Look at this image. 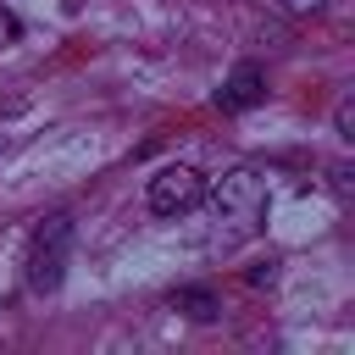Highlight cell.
<instances>
[{
  "mask_svg": "<svg viewBox=\"0 0 355 355\" xmlns=\"http://www.w3.org/2000/svg\"><path fill=\"white\" fill-rule=\"evenodd\" d=\"M266 211H272V194H266V178H261V172L239 166V172L216 178V189H211V216H216V227H222V244L261 233V227H266Z\"/></svg>",
  "mask_w": 355,
  "mask_h": 355,
  "instance_id": "obj_1",
  "label": "cell"
},
{
  "mask_svg": "<svg viewBox=\"0 0 355 355\" xmlns=\"http://www.w3.org/2000/svg\"><path fill=\"white\" fill-rule=\"evenodd\" d=\"M67 261H72V216L50 211L28 239V288L33 294H55L61 277H67Z\"/></svg>",
  "mask_w": 355,
  "mask_h": 355,
  "instance_id": "obj_2",
  "label": "cell"
},
{
  "mask_svg": "<svg viewBox=\"0 0 355 355\" xmlns=\"http://www.w3.org/2000/svg\"><path fill=\"white\" fill-rule=\"evenodd\" d=\"M205 200V178L194 166H161L150 178V211L155 216H189Z\"/></svg>",
  "mask_w": 355,
  "mask_h": 355,
  "instance_id": "obj_3",
  "label": "cell"
},
{
  "mask_svg": "<svg viewBox=\"0 0 355 355\" xmlns=\"http://www.w3.org/2000/svg\"><path fill=\"white\" fill-rule=\"evenodd\" d=\"M266 100V72L255 67V61H239L233 72H227V83L216 89V111H250V105H261Z\"/></svg>",
  "mask_w": 355,
  "mask_h": 355,
  "instance_id": "obj_4",
  "label": "cell"
},
{
  "mask_svg": "<svg viewBox=\"0 0 355 355\" xmlns=\"http://www.w3.org/2000/svg\"><path fill=\"white\" fill-rule=\"evenodd\" d=\"M172 305H178L183 316H194V322H216V316H222V300H216L211 288H178Z\"/></svg>",
  "mask_w": 355,
  "mask_h": 355,
  "instance_id": "obj_5",
  "label": "cell"
},
{
  "mask_svg": "<svg viewBox=\"0 0 355 355\" xmlns=\"http://www.w3.org/2000/svg\"><path fill=\"white\" fill-rule=\"evenodd\" d=\"M333 122H338V139H355V105H349V94L338 100V111H333Z\"/></svg>",
  "mask_w": 355,
  "mask_h": 355,
  "instance_id": "obj_6",
  "label": "cell"
},
{
  "mask_svg": "<svg viewBox=\"0 0 355 355\" xmlns=\"http://www.w3.org/2000/svg\"><path fill=\"white\" fill-rule=\"evenodd\" d=\"M277 277V261H261V266H250V283H272Z\"/></svg>",
  "mask_w": 355,
  "mask_h": 355,
  "instance_id": "obj_7",
  "label": "cell"
}]
</instances>
